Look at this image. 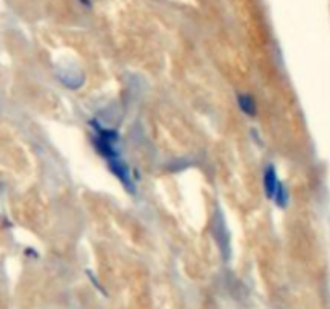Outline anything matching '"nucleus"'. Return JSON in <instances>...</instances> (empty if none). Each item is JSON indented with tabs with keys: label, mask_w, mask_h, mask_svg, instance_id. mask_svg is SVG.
Here are the masks:
<instances>
[{
	"label": "nucleus",
	"mask_w": 330,
	"mask_h": 309,
	"mask_svg": "<svg viewBox=\"0 0 330 309\" xmlns=\"http://www.w3.org/2000/svg\"><path fill=\"white\" fill-rule=\"evenodd\" d=\"M238 106L246 116H250V118H253V116L256 114V105H254V100L250 97V95L240 94L238 95Z\"/></svg>",
	"instance_id": "2"
},
{
	"label": "nucleus",
	"mask_w": 330,
	"mask_h": 309,
	"mask_svg": "<svg viewBox=\"0 0 330 309\" xmlns=\"http://www.w3.org/2000/svg\"><path fill=\"white\" fill-rule=\"evenodd\" d=\"M79 2H81L82 5H86V6L91 5V0H79Z\"/></svg>",
	"instance_id": "4"
},
{
	"label": "nucleus",
	"mask_w": 330,
	"mask_h": 309,
	"mask_svg": "<svg viewBox=\"0 0 330 309\" xmlns=\"http://www.w3.org/2000/svg\"><path fill=\"white\" fill-rule=\"evenodd\" d=\"M279 182L280 181H279L277 173H276V169H274L272 164L266 166V171H264V190H266V195L269 198H274V194H276Z\"/></svg>",
	"instance_id": "1"
},
{
	"label": "nucleus",
	"mask_w": 330,
	"mask_h": 309,
	"mask_svg": "<svg viewBox=\"0 0 330 309\" xmlns=\"http://www.w3.org/2000/svg\"><path fill=\"white\" fill-rule=\"evenodd\" d=\"M272 200L277 203L279 208H285V206L288 205V192H287L285 185L282 184V182H279L277 190H276V194H274V198H272Z\"/></svg>",
	"instance_id": "3"
}]
</instances>
